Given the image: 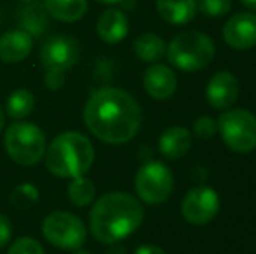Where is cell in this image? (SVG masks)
Segmentation results:
<instances>
[{
  "instance_id": "12",
  "label": "cell",
  "mask_w": 256,
  "mask_h": 254,
  "mask_svg": "<svg viewBox=\"0 0 256 254\" xmlns=\"http://www.w3.org/2000/svg\"><path fill=\"white\" fill-rule=\"evenodd\" d=\"M240 92L239 80L230 71H218L206 85V99L214 110H228L237 101Z\"/></svg>"
},
{
  "instance_id": "8",
  "label": "cell",
  "mask_w": 256,
  "mask_h": 254,
  "mask_svg": "<svg viewBox=\"0 0 256 254\" xmlns=\"http://www.w3.org/2000/svg\"><path fill=\"white\" fill-rule=\"evenodd\" d=\"M42 234L52 246L64 251H77L86 242V227L75 214L56 211L51 213L42 223Z\"/></svg>"
},
{
  "instance_id": "14",
  "label": "cell",
  "mask_w": 256,
  "mask_h": 254,
  "mask_svg": "<svg viewBox=\"0 0 256 254\" xmlns=\"http://www.w3.org/2000/svg\"><path fill=\"white\" fill-rule=\"evenodd\" d=\"M34 49V37L24 30H9L0 37V61L20 63L30 56Z\"/></svg>"
},
{
  "instance_id": "27",
  "label": "cell",
  "mask_w": 256,
  "mask_h": 254,
  "mask_svg": "<svg viewBox=\"0 0 256 254\" xmlns=\"http://www.w3.org/2000/svg\"><path fill=\"white\" fill-rule=\"evenodd\" d=\"M44 84L48 85V89L51 91H60L64 85V71L61 70H48L44 77Z\"/></svg>"
},
{
  "instance_id": "4",
  "label": "cell",
  "mask_w": 256,
  "mask_h": 254,
  "mask_svg": "<svg viewBox=\"0 0 256 254\" xmlns=\"http://www.w3.org/2000/svg\"><path fill=\"white\" fill-rule=\"evenodd\" d=\"M216 47L209 35L197 30L182 31L166 47L169 63L182 71H199L214 59Z\"/></svg>"
},
{
  "instance_id": "2",
  "label": "cell",
  "mask_w": 256,
  "mask_h": 254,
  "mask_svg": "<svg viewBox=\"0 0 256 254\" xmlns=\"http://www.w3.org/2000/svg\"><path fill=\"white\" fill-rule=\"evenodd\" d=\"M143 218L145 209L136 197L112 192L94 202L89 214V227L102 244H117L142 227Z\"/></svg>"
},
{
  "instance_id": "19",
  "label": "cell",
  "mask_w": 256,
  "mask_h": 254,
  "mask_svg": "<svg viewBox=\"0 0 256 254\" xmlns=\"http://www.w3.org/2000/svg\"><path fill=\"white\" fill-rule=\"evenodd\" d=\"M166 42L162 37L155 33H142L136 37L132 49L138 59L145 63H157L166 56Z\"/></svg>"
},
{
  "instance_id": "10",
  "label": "cell",
  "mask_w": 256,
  "mask_h": 254,
  "mask_svg": "<svg viewBox=\"0 0 256 254\" xmlns=\"http://www.w3.org/2000/svg\"><path fill=\"white\" fill-rule=\"evenodd\" d=\"M40 63L46 70H61L66 71L78 59V45L74 38L66 35H52L46 38L38 51Z\"/></svg>"
},
{
  "instance_id": "5",
  "label": "cell",
  "mask_w": 256,
  "mask_h": 254,
  "mask_svg": "<svg viewBox=\"0 0 256 254\" xmlns=\"http://www.w3.org/2000/svg\"><path fill=\"white\" fill-rule=\"evenodd\" d=\"M6 150L20 166H35L46 155L48 141L40 127L30 122H16L6 132Z\"/></svg>"
},
{
  "instance_id": "25",
  "label": "cell",
  "mask_w": 256,
  "mask_h": 254,
  "mask_svg": "<svg viewBox=\"0 0 256 254\" xmlns=\"http://www.w3.org/2000/svg\"><path fill=\"white\" fill-rule=\"evenodd\" d=\"M7 254H46V251L38 241L32 237H21L10 246Z\"/></svg>"
},
{
  "instance_id": "7",
  "label": "cell",
  "mask_w": 256,
  "mask_h": 254,
  "mask_svg": "<svg viewBox=\"0 0 256 254\" xmlns=\"http://www.w3.org/2000/svg\"><path fill=\"white\" fill-rule=\"evenodd\" d=\"M174 178L166 164L152 160L142 166L134 178V190L138 199L148 206H158L166 202L172 193Z\"/></svg>"
},
{
  "instance_id": "28",
  "label": "cell",
  "mask_w": 256,
  "mask_h": 254,
  "mask_svg": "<svg viewBox=\"0 0 256 254\" xmlns=\"http://www.w3.org/2000/svg\"><path fill=\"white\" fill-rule=\"evenodd\" d=\"M10 237H12V227H10L9 218L0 214V248H6Z\"/></svg>"
},
{
  "instance_id": "24",
  "label": "cell",
  "mask_w": 256,
  "mask_h": 254,
  "mask_svg": "<svg viewBox=\"0 0 256 254\" xmlns=\"http://www.w3.org/2000/svg\"><path fill=\"white\" fill-rule=\"evenodd\" d=\"M232 9V0H199L197 10L209 17H223Z\"/></svg>"
},
{
  "instance_id": "34",
  "label": "cell",
  "mask_w": 256,
  "mask_h": 254,
  "mask_svg": "<svg viewBox=\"0 0 256 254\" xmlns=\"http://www.w3.org/2000/svg\"><path fill=\"white\" fill-rule=\"evenodd\" d=\"M21 2H35V0H21Z\"/></svg>"
},
{
  "instance_id": "16",
  "label": "cell",
  "mask_w": 256,
  "mask_h": 254,
  "mask_svg": "<svg viewBox=\"0 0 256 254\" xmlns=\"http://www.w3.org/2000/svg\"><path fill=\"white\" fill-rule=\"evenodd\" d=\"M192 148V134L186 127H168L158 138V152L169 160L183 159Z\"/></svg>"
},
{
  "instance_id": "18",
  "label": "cell",
  "mask_w": 256,
  "mask_h": 254,
  "mask_svg": "<svg viewBox=\"0 0 256 254\" xmlns=\"http://www.w3.org/2000/svg\"><path fill=\"white\" fill-rule=\"evenodd\" d=\"M88 0H44V9L51 17L63 23H75L88 12Z\"/></svg>"
},
{
  "instance_id": "6",
  "label": "cell",
  "mask_w": 256,
  "mask_h": 254,
  "mask_svg": "<svg viewBox=\"0 0 256 254\" xmlns=\"http://www.w3.org/2000/svg\"><path fill=\"white\" fill-rule=\"evenodd\" d=\"M223 143L236 153H250L256 150V115L250 110H225L216 120Z\"/></svg>"
},
{
  "instance_id": "26",
  "label": "cell",
  "mask_w": 256,
  "mask_h": 254,
  "mask_svg": "<svg viewBox=\"0 0 256 254\" xmlns=\"http://www.w3.org/2000/svg\"><path fill=\"white\" fill-rule=\"evenodd\" d=\"M218 132V124L212 117L200 115L199 119L194 122V134L200 139H211L212 136Z\"/></svg>"
},
{
  "instance_id": "15",
  "label": "cell",
  "mask_w": 256,
  "mask_h": 254,
  "mask_svg": "<svg viewBox=\"0 0 256 254\" xmlns=\"http://www.w3.org/2000/svg\"><path fill=\"white\" fill-rule=\"evenodd\" d=\"M96 33L104 44H118L129 33V19L120 9L103 10L96 21Z\"/></svg>"
},
{
  "instance_id": "17",
  "label": "cell",
  "mask_w": 256,
  "mask_h": 254,
  "mask_svg": "<svg viewBox=\"0 0 256 254\" xmlns=\"http://www.w3.org/2000/svg\"><path fill=\"white\" fill-rule=\"evenodd\" d=\"M158 16L169 24H186L196 17L197 0H155Z\"/></svg>"
},
{
  "instance_id": "32",
  "label": "cell",
  "mask_w": 256,
  "mask_h": 254,
  "mask_svg": "<svg viewBox=\"0 0 256 254\" xmlns=\"http://www.w3.org/2000/svg\"><path fill=\"white\" fill-rule=\"evenodd\" d=\"M4 124H6V115H4L2 108H0V132H2V129H4Z\"/></svg>"
},
{
  "instance_id": "9",
  "label": "cell",
  "mask_w": 256,
  "mask_h": 254,
  "mask_svg": "<svg viewBox=\"0 0 256 254\" xmlns=\"http://www.w3.org/2000/svg\"><path fill=\"white\" fill-rule=\"evenodd\" d=\"M220 213V195L209 187H196L186 192L182 202V214L186 223L202 227Z\"/></svg>"
},
{
  "instance_id": "20",
  "label": "cell",
  "mask_w": 256,
  "mask_h": 254,
  "mask_svg": "<svg viewBox=\"0 0 256 254\" xmlns=\"http://www.w3.org/2000/svg\"><path fill=\"white\" fill-rule=\"evenodd\" d=\"M34 106H35V98L30 91L26 89H16L12 94L9 96L7 99V115L14 120H20L28 117L32 112H34Z\"/></svg>"
},
{
  "instance_id": "29",
  "label": "cell",
  "mask_w": 256,
  "mask_h": 254,
  "mask_svg": "<svg viewBox=\"0 0 256 254\" xmlns=\"http://www.w3.org/2000/svg\"><path fill=\"white\" fill-rule=\"evenodd\" d=\"M134 254H166V251L160 248H157V246L146 244V246H140V248L134 251Z\"/></svg>"
},
{
  "instance_id": "1",
  "label": "cell",
  "mask_w": 256,
  "mask_h": 254,
  "mask_svg": "<svg viewBox=\"0 0 256 254\" xmlns=\"http://www.w3.org/2000/svg\"><path fill=\"white\" fill-rule=\"evenodd\" d=\"M84 122L102 141L124 145L138 134L143 115L138 101L129 92L118 87H103L86 103Z\"/></svg>"
},
{
  "instance_id": "13",
  "label": "cell",
  "mask_w": 256,
  "mask_h": 254,
  "mask_svg": "<svg viewBox=\"0 0 256 254\" xmlns=\"http://www.w3.org/2000/svg\"><path fill=\"white\" fill-rule=\"evenodd\" d=\"M143 87L146 94L158 101L172 98L178 89V78L176 73L169 66L160 63H152L143 73Z\"/></svg>"
},
{
  "instance_id": "22",
  "label": "cell",
  "mask_w": 256,
  "mask_h": 254,
  "mask_svg": "<svg viewBox=\"0 0 256 254\" xmlns=\"http://www.w3.org/2000/svg\"><path fill=\"white\" fill-rule=\"evenodd\" d=\"M68 199L72 204L78 207H86L96 199V187L91 180L86 176L72 178V183L68 185Z\"/></svg>"
},
{
  "instance_id": "30",
  "label": "cell",
  "mask_w": 256,
  "mask_h": 254,
  "mask_svg": "<svg viewBox=\"0 0 256 254\" xmlns=\"http://www.w3.org/2000/svg\"><path fill=\"white\" fill-rule=\"evenodd\" d=\"M242 5H246L250 10H253V12H256V0H239Z\"/></svg>"
},
{
  "instance_id": "31",
  "label": "cell",
  "mask_w": 256,
  "mask_h": 254,
  "mask_svg": "<svg viewBox=\"0 0 256 254\" xmlns=\"http://www.w3.org/2000/svg\"><path fill=\"white\" fill-rule=\"evenodd\" d=\"M96 2H100V3H108V5H114V3H118V2H122V0H96Z\"/></svg>"
},
{
  "instance_id": "11",
  "label": "cell",
  "mask_w": 256,
  "mask_h": 254,
  "mask_svg": "<svg viewBox=\"0 0 256 254\" xmlns=\"http://www.w3.org/2000/svg\"><path fill=\"white\" fill-rule=\"evenodd\" d=\"M223 40L236 51H246L256 45V14L237 12L223 26Z\"/></svg>"
},
{
  "instance_id": "21",
  "label": "cell",
  "mask_w": 256,
  "mask_h": 254,
  "mask_svg": "<svg viewBox=\"0 0 256 254\" xmlns=\"http://www.w3.org/2000/svg\"><path fill=\"white\" fill-rule=\"evenodd\" d=\"M48 16L49 14L46 12L44 5H38V3H32L30 7H26V9H23V12H21V30L28 31V33L32 35V37H37V35H40L42 31L48 28L49 21H48Z\"/></svg>"
},
{
  "instance_id": "33",
  "label": "cell",
  "mask_w": 256,
  "mask_h": 254,
  "mask_svg": "<svg viewBox=\"0 0 256 254\" xmlns=\"http://www.w3.org/2000/svg\"><path fill=\"white\" fill-rule=\"evenodd\" d=\"M77 254H91V253H86V251H78Z\"/></svg>"
},
{
  "instance_id": "23",
  "label": "cell",
  "mask_w": 256,
  "mask_h": 254,
  "mask_svg": "<svg viewBox=\"0 0 256 254\" xmlns=\"http://www.w3.org/2000/svg\"><path fill=\"white\" fill-rule=\"evenodd\" d=\"M38 200V190L35 185L32 183H21L10 193V204L20 209H28V207L35 206Z\"/></svg>"
},
{
  "instance_id": "3",
  "label": "cell",
  "mask_w": 256,
  "mask_h": 254,
  "mask_svg": "<svg viewBox=\"0 0 256 254\" xmlns=\"http://www.w3.org/2000/svg\"><path fill=\"white\" fill-rule=\"evenodd\" d=\"M92 162V143L80 132H61L46 148V166L58 178L84 176L91 169Z\"/></svg>"
}]
</instances>
